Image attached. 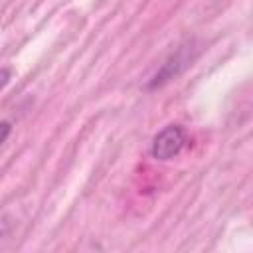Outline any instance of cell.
Here are the masks:
<instances>
[{"instance_id": "cell-2", "label": "cell", "mask_w": 253, "mask_h": 253, "mask_svg": "<svg viewBox=\"0 0 253 253\" xmlns=\"http://www.w3.org/2000/svg\"><path fill=\"white\" fill-rule=\"evenodd\" d=\"M192 61V55H188L186 53V47H182L176 55H172L162 67H160V71L156 73V77L152 79V83H150V87H156V85H162V83H166V81H170L172 77H176L188 63Z\"/></svg>"}, {"instance_id": "cell-4", "label": "cell", "mask_w": 253, "mask_h": 253, "mask_svg": "<svg viewBox=\"0 0 253 253\" xmlns=\"http://www.w3.org/2000/svg\"><path fill=\"white\" fill-rule=\"evenodd\" d=\"M10 77H12V71H10L8 67H0V91H2V89L8 85Z\"/></svg>"}, {"instance_id": "cell-3", "label": "cell", "mask_w": 253, "mask_h": 253, "mask_svg": "<svg viewBox=\"0 0 253 253\" xmlns=\"http://www.w3.org/2000/svg\"><path fill=\"white\" fill-rule=\"evenodd\" d=\"M10 132H12V123L0 121V146L6 142V138L10 136Z\"/></svg>"}, {"instance_id": "cell-1", "label": "cell", "mask_w": 253, "mask_h": 253, "mask_svg": "<svg viewBox=\"0 0 253 253\" xmlns=\"http://www.w3.org/2000/svg\"><path fill=\"white\" fill-rule=\"evenodd\" d=\"M188 144V132L180 125H168L164 126L150 144V154L156 160H170L178 156Z\"/></svg>"}]
</instances>
